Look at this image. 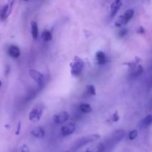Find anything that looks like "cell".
Instances as JSON below:
<instances>
[{
	"mask_svg": "<svg viewBox=\"0 0 152 152\" xmlns=\"http://www.w3.org/2000/svg\"><path fill=\"white\" fill-rule=\"evenodd\" d=\"M125 134H126V132L123 129L115 131L105 142V151H111L112 148H114L123 139Z\"/></svg>",
	"mask_w": 152,
	"mask_h": 152,
	"instance_id": "cell-1",
	"label": "cell"
},
{
	"mask_svg": "<svg viewBox=\"0 0 152 152\" xmlns=\"http://www.w3.org/2000/svg\"><path fill=\"white\" fill-rule=\"evenodd\" d=\"M100 138V135L97 134H89L87 136L83 137H80V139L77 140L75 142H74V145L72 147L73 151H77L82 148L83 147L86 146L88 144H90L91 142H95V141L98 140Z\"/></svg>",
	"mask_w": 152,
	"mask_h": 152,
	"instance_id": "cell-2",
	"label": "cell"
},
{
	"mask_svg": "<svg viewBox=\"0 0 152 152\" xmlns=\"http://www.w3.org/2000/svg\"><path fill=\"white\" fill-rule=\"evenodd\" d=\"M84 68V62L79 56H74V59L70 62V71L71 75L78 77L83 72Z\"/></svg>",
	"mask_w": 152,
	"mask_h": 152,
	"instance_id": "cell-3",
	"label": "cell"
},
{
	"mask_svg": "<svg viewBox=\"0 0 152 152\" xmlns=\"http://www.w3.org/2000/svg\"><path fill=\"white\" fill-rule=\"evenodd\" d=\"M44 105L42 104H37L32 108L29 113V120L32 122H37L41 119L44 111Z\"/></svg>",
	"mask_w": 152,
	"mask_h": 152,
	"instance_id": "cell-4",
	"label": "cell"
},
{
	"mask_svg": "<svg viewBox=\"0 0 152 152\" xmlns=\"http://www.w3.org/2000/svg\"><path fill=\"white\" fill-rule=\"evenodd\" d=\"M28 74H29L31 78L36 82L37 85L39 87H42L45 84V77L41 72L38 71L37 70L35 69H30L28 71Z\"/></svg>",
	"mask_w": 152,
	"mask_h": 152,
	"instance_id": "cell-5",
	"label": "cell"
},
{
	"mask_svg": "<svg viewBox=\"0 0 152 152\" xmlns=\"http://www.w3.org/2000/svg\"><path fill=\"white\" fill-rule=\"evenodd\" d=\"M15 0H8L7 3L2 7L0 12V17L1 19H7L10 14L12 11V8H13V5L14 4Z\"/></svg>",
	"mask_w": 152,
	"mask_h": 152,
	"instance_id": "cell-6",
	"label": "cell"
},
{
	"mask_svg": "<svg viewBox=\"0 0 152 152\" xmlns=\"http://www.w3.org/2000/svg\"><path fill=\"white\" fill-rule=\"evenodd\" d=\"M69 114L67 111H61L53 116V121L56 124H63L69 120Z\"/></svg>",
	"mask_w": 152,
	"mask_h": 152,
	"instance_id": "cell-7",
	"label": "cell"
},
{
	"mask_svg": "<svg viewBox=\"0 0 152 152\" xmlns=\"http://www.w3.org/2000/svg\"><path fill=\"white\" fill-rule=\"evenodd\" d=\"M76 131V126L73 123H70L68 124L65 125L61 129V134L64 137H68L73 134Z\"/></svg>",
	"mask_w": 152,
	"mask_h": 152,
	"instance_id": "cell-8",
	"label": "cell"
},
{
	"mask_svg": "<svg viewBox=\"0 0 152 152\" xmlns=\"http://www.w3.org/2000/svg\"><path fill=\"white\" fill-rule=\"evenodd\" d=\"M122 4H123V2L121 0H114L111 3V6H110V16L111 18L114 17L117 15L120 7H122Z\"/></svg>",
	"mask_w": 152,
	"mask_h": 152,
	"instance_id": "cell-9",
	"label": "cell"
},
{
	"mask_svg": "<svg viewBox=\"0 0 152 152\" xmlns=\"http://www.w3.org/2000/svg\"><path fill=\"white\" fill-rule=\"evenodd\" d=\"M7 53L12 58L16 59V58L19 57V56L21 54V51L19 48L17 47L16 45H10L8 48V49H7Z\"/></svg>",
	"mask_w": 152,
	"mask_h": 152,
	"instance_id": "cell-10",
	"label": "cell"
},
{
	"mask_svg": "<svg viewBox=\"0 0 152 152\" xmlns=\"http://www.w3.org/2000/svg\"><path fill=\"white\" fill-rule=\"evenodd\" d=\"M151 125H152V114H148L141 120L140 123V127L142 129H145V128L149 127Z\"/></svg>",
	"mask_w": 152,
	"mask_h": 152,
	"instance_id": "cell-11",
	"label": "cell"
},
{
	"mask_svg": "<svg viewBox=\"0 0 152 152\" xmlns=\"http://www.w3.org/2000/svg\"><path fill=\"white\" fill-rule=\"evenodd\" d=\"M31 135L37 139H42L45 137V131L42 127H37L31 132Z\"/></svg>",
	"mask_w": 152,
	"mask_h": 152,
	"instance_id": "cell-12",
	"label": "cell"
},
{
	"mask_svg": "<svg viewBox=\"0 0 152 152\" xmlns=\"http://www.w3.org/2000/svg\"><path fill=\"white\" fill-rule=\"evenodd\" d=\"M95 58H96V62L99 65H103V64H105L107 62L106 55L102 51L96 52V55H95Z\"/></svg>",
	"mask_w": 152,
	"mask_h": 152,
	"instance_id": "cell-13",
	"label": "cell"
},
{
	"mask_svg": "<svg viewBox=\"0 0 152 152\" xmlns=\"http://www.w3.org/2000/svg\"><path fill=\"white\" fill-rule=\"evenodd\" d=\"M105 146L104 143H98L97 145L94 146H91L89 148H88L86 152H105Z\"/></svg>",
	"mask_w": 152,
	"mask_h": 152,
	"instance_id": "cell-14",
	"label": "cell"
},
{
	"mask_svg": "<svg viewBox=\"0 0 152 152\" xmlns=\"http://www.w3.org/2000/svg\"><path fill=\"white\" fill-rule=\"evenodd\" d=\"M31 35H32L33 39L34 40H37L38 39L39 37V28L38 25L36 22L32 21L31 24Z\"/></svg>",
	"mask_w": 152,
	"mask_h": 152,
	"instance_id": "cell-15",
	"label": "cell"
},
{
	"mask_svg": "<svg viewBox=\"0 0 152 152\" xmlns=\"http://www.w3.org/2000/svg\"><path fill=\"white\" fill-rule=\"evenodd\" d=\"M79 110L81 111L82 113L84 114H88L92 111V108L89 104L88 103H81L79 105Z\"/></svg>",
	"mask_w": 152,
	"mask_h": 152,
	"instance_id": "cell-16",
	"label": "cell"
},
{
	"mask_svg": "<svg viewBox=\"0 0 152 152\" xmlns=\"http://www.w3.org/2000/svg\"><path fill=\"white\" fill-rule=\"evenodd\" d=\"M134 15V10L133 9H129V10H127L125 12V13L123 14V17H124L125 21H126V25L133 18Z\"/></svg>",
	"mask_w": 152,
	"mask_h": 152,
	"instance_id": "cell-17",
	"label": "cell"
},
{
	"mask_svg": "<svg viewBox=\"0 0 152 152\" xmlns=\"http://www.w3.org/2000/svg\"><path fill=\"white\" fill-rule=\"evenodd\" d=\"M143 72V68H142V65H138L137 67L134 68V70L132 72V77H137L139 76H140L141 74Z\"/></svg>",
	"mask_w": 152,
	"mask_h": 152,
	"instance_id": "cell-18",
	"label": "cell"
},
{
	"mask_svg": "<svg viewBox=\"0 0 152 152\" xmlns=\"http://www.w3.org/2000/svg\"><path fill=\"white\" fill-rule=\"evenodd\" d=\"M126 25V23L124 19V17H123V15L119 16L117 19V20L115 21V22H114V26L116 28H122V27L125 26Z\"/></svg>",
	"mask_w": 152,
	"mask_h": 152,
	"instance_id": "cell-19",
	"label": "cell"
},
{
	"mask_svg": "<svg viewBox=\"0 0 152 152\" xmlns=\"http://www.w3.org/2000/svg\"><path fill=\"white\" fill-rule=\"evenodd\" d=\"M42 38L45 42H49L52 39L53 36H52L51 32L48 30H45L43 31L42 34Z\"/></svg>",
	"mask_w": 152,
	"mask_h": 152,
	"instance_id": "cell-20",
	"label": "cell"
},
{
	"mask_svg": "<svg viewBox=\"0 0 152 152\" xmlns=\"http://www.w3.org/2000/svg\"><path fill=\"white\" fill-rule=\"evenodd\" d=\"M86 93L89 96H94V95H96V92L94 86H93V85H88V86H86Z\"/></svg>",
	"mask_w": 152,
	"mask_h": 152,
	"instance_id": "cell-21",
	"label": "cell"
},
{
	"mask_svg": "<svg viewBox=\"0 0 152 152\" xmlns=\"http://www.w3.org/2000/svg\"><path fill=\"white\" fill-rule=\"evenodd\" d=\"M138 135V132L137 130H132L129 132V139L130 140H134L137 138Z\"/></svg>",
	"mask_w": 152,
	"mask_h": 152,
	"instance_id": "cell-22",
	"label": "cell"
},
{
	"mask_svg": "<svg viewBox=\"0 0 152 152\" xmlns=\"http://www.w3.org/2000/svg\"><path fill=\"white\" fill-rule=\"evenodd\" d=\"M119 120H120V115H119L118 114V111H115V112H114V114H112V116H111V120H112V122H114V123H117V122L119 121Z\"/></svg>",
	"mask_w": 152,
	"mask_h": 152,
	"instance_id": "cell-23",
	"label": "cell"
},
{
	"mask_svg": "<svg viewBox=\"0 0 152 152\" xmlns=\"http://www.w3.org/2000/svg\"><path fill=\"white\" fill-rule=\"evenodd\" d=\"M128 32H129V31H128L127 28H121V29L120 30V31H119V37H125L126 34H128Z\"/></svg>",
	"mask_w": 152,
	"mask_h": 152,
	"instance_id": "cell-24",
	"label": "cell"
},
{
	"mask_svg": "<svg viewBox=\"0 0 152 152\" xmlns=\"http://www.w3.org/2000/svg\"><path fill=\"white\" fill-rule=\"evenodd\" d=\"M20 152H30L29 147L27 145H23L20 148Z\"/></svg>",
	"mask_w": 152,
	"mask_h": 152,
	"instance_id": "cell-25",
	"label": "cell"
},
{
	"mask_svg": "<svg viewBox=\"0 0 152 152\" xmlns=\"http://www.w3.org/2000/svg\"><path fill=\"white\" fill-rule=\"evenodd\" d=\"M20 129H21V123H18L17 129H16V134H19V132H20Z\"/></svg>",
	"mask_w": 152,
	"mask_h": 152,
	"instance_id": "cell-26",
	"label": "cell"
},
{
	"mask_svg": "<svg viewBox=\"0 0 152 152\" xmlns=\"http://www.w3.org/2000/svg\"><path fill=\"white\" fill-rule=\"evenodd\" d=\"M144 32H145V31H144L143 28H139V31H138V33H139V34H143Z\"/></svg>",
	"mask_w": 152,
	"mask_h": 152,
	"instance_id": "cell-27",
	"label": "cell"
},
{
	"mask_svg": "<svg viewBox=\"0 0 152 152\" xmlns=\"http://www.w3.org/2000/svg\"><path fill=\"white\" fill-rule=\"evenodd\" d=\"M1 81L0 80V87H1Z\"/></svg>",
	"mask_w": 152,
	"mask_h": 152,
	"instance_id": "cell-28",
	"label": "cell"
},
{
	"mask_svg": "<svg viewBox=\"0 0 152 152\" xmlns=\"http://www.w3.org/2000/svg\"><path fill=\"white\" fill-rule=\"evenodd\" d=\"M24 1H29V0H24Z\"/></svg>",
	"mask_w": 152,
	"mask_h": 152,
	"instance_id": "cell-29",
	"label": "cell"
},
{
	"mask_svg": "<svg viewBox=\"0 0 152 152\" xmlns=\"http://www.w3.org/2000/svg\"><path fill=\"white\" fill-rule=\"evenodd\" d=\"M66 152H70V151H66Z\"/></svg>",
	"mask_w": 152,
	"mask_h": 152,
	"instance_id": "cell-30",
	"label": "cell"
}]
</instances>
